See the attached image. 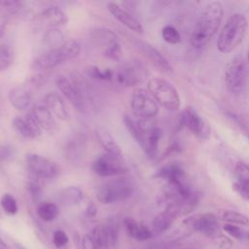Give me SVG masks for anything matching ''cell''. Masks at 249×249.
<instances>
[{
	"label": "cell",
	"instance_id": "1",
	"mask_svg": "<svg viewBox=\"0 0 249 249\" xmlns=\"http://www.w3.org/2000/svg\"><path fill=\"white\" fill-rule=\"evenodd\" d=\"M223 16L224 8L221 2L212 1L205 6L191 35V44L194 48L200 49L213 38L220 26Z\"/></svg>",
	"mask_w": 249,
	"mask_h": 249
},
{
	"label": "cell",
	"instance_id": "2",
	"mask_svg": "<svg viewBox=\"0 0 249 249\" xmlns=\"http://www.w3.org/2000/svg\"><path fill=\"white\" fill-rule=\"evenodd\" d=\"M247 19L244 15L235 13L224 24L217 41V49L222 53L235 50L243 41L247 31Z\"/></svg>",
	"mask_w": 249,
	"mask_h": 249
},
{
	"label": "cell",
	"instance_id": "3",
	"mask_svg": "<svg viewBox=\"0 0 249 249\" xmlns=\"http://www.w3.org/2000/svg\"><path fill=\"white\" fill-rule=\"evenodd\" d=\"M80 52L81 45L77 40H67L58 48L50 49L46 53L38 55L33 60L31 67L37 71L50 70L64 61L77 57Z\"/></svg>",
	"mask_w": 249,
	"mask_h": 249
},
{
	"label": "cell",
	"instance_id": "4",
	"mask_svg": "<svg viewBox=\"0 0 249 249\" xmlns=\"http://www.w3.org/2000/svg\"><path fill=\"white\" fill-rule=\"evenodd\" d=\"M134 183L130 178L121 177L103 182L95 187V196L102 204L124 201L131 196Z\"/></svg>",
	"mask_w": 249,
	"mask_h": 249
},
{
	"label": "cell",
	"instance_id": "5",
	"mask_svg": "<svg viewBox=\"0 0 249 249\" xmlns=\"http://www.w3.org/2000/svg\"><path fill=\"white\" fill-rule=\"evenodd\" d=\"M147 90L163 108L175 111L180 107L178 91L168 81L161 78H151L147 83Z\"/></svg>",
	"mask_w": 249,
	"mask_h": 249
},
{
	"label": "cell",
	"instance_id": "6",
	"mask_svg": "<svg viewBox=\"0 0 249 249\" xmlns=\"http://www.w3.org/2000/svg\"><path fill=\"white\" fill-rule=\"evenodd\" d=\"M130 107L135 117L139 119H152L159 113V104L144 89H135L131 95Z\"/></svg>",
	"mask_w": 249,
	"mask_h": 249
},
{
	"label": "cell",
	"instance_id": "7",
	"mask_svg": "<svg viewBox=\"0 0 249 249\" xmlns=\"http://www.w3.org/2000/svg\"><path fill=\"white\" fill-rule=\"evenodd\" d=\"M247 65L242 57H235L225 72V85L232 94L240 93L247 80Z\"/></svg>",
	"mask_w": 249,
	"mask_h": 249
},
{
	"label": "cell",
	"instance_id": "8",
	"mask_svg": "<svg viewBox=\"0 0 249 249\" xmlns=\"http://www.w3.org/2000/svg\"><path fill=\"white\" fill-rule=\"evenodd\" d=\"M25 163L32 176L40 179H53L59 172V168L54 161L35 153L25 155Z\"/></svg>",
	"mask_w": 249,
	"mask_h": 249
},
{
	"label": "cell",
	"instance_id": "9",
	"mask_svg": "<svg viewBox=\"0 0 249 249\" xmlns=\"http://www.w3.org/2000/svg\"><path fill=\"white\" fill-rule=\"evenodd\" d=\"M93 172L102 177H111L124 173L127 170L122 157H115L107 153L98 156L92 162Z\"/></svg>",
	"mask_w": 249,
	"mask_h": 249
},
{
	"label": "cell",
	"instance_id": "10",
	"mask_svg": "<svg viewBox=\"0 0 249 249\" xmlns=\"http://www.w3.org/2000/svg\"><path fill=\"white\" fill-rule=\"evenodd\" d=\"M146 77L145 67L137 60L126 61L117 72V80L126 87H134L141 84Z\"/></svg>",
	"mask_w": 249,
	"mask_h": 249
},
{
	"label": "cell",
	"instance_id": "11",
	"mask_svg": "<svg viewBox=\"0 0 249 249\" xmlns=\"http://www.w3.org/2000/svg\"><path fill=\"white\" fill-rule=\"evenodd\" d=\"M180 214H183L182 205L179 202L171 201L162 212H160L154 218L152 222V228L154 232L160 234L168 230L172 225L173 221Z\"/></svg>",
	"mask_w": 249,
	"mask_h": 249
},
{
	"label": "cell",
	"instance_id": "12",
	"mask_svg": "<svg viewBox=\"0 0 249 249\" xmlns=\"http://www.w3.org/2000/svg\"><path fill=\"white\" fill-rule=\"evenodd\" d=\"M193 230L199 231L207 236H214L219 230V222L213 213L199 214L185 221Z\"/></svg>",
	"mask_w": 249,
	"mask_h": 249
},
{
	"label": "cell",
	"instance_id": "13",
	"mask_svg": "<svg viewBox=\"0 0 249 249\" xmlns=\"http://www.w3.org/2000/svg\"><path fill=\"white\" fill-rule=\"evenodd\" d=\"M182 124L195 135L206 138L209 133L207 124L193 107H186L182 113Z\"/></svg>",
	"mask_w": 249,
	"mask_h": 249
},
{
	"label": "cell",
	"instance_id": "14",
	"mask_svg": "<svg viewBox=\"0 0 249 249\" xmlns=\"http://www.w3.org/2000/svg\"><path fill=\"white\" fill-rule=\"evenodd\" d=\"M90 236L98 249H108L116 244L118 230L112 225H97L92 229Z\"/></svg>",
	"mask_w": 249,
	"mask_h": 249
},
{
	"label": "cell",
	"instance_id": "15",
	"mask_svg": "<svg viewBox=\"0 0 249 249\" xmlns=\"http://www.w3.org/2000/svg\"><path fill=\"white\" fill-rule=\"evenodd\" d=\"M137 47L159 70L166 74L172 73V67L169 64L168 60L152 45L143 41H138Z\"/></svg>",
	"mask_w": 249,
	"mask_h": 249
},
{
	"label": "cell",
	"instance_id": "16",
	"mask_svg": "<svg viewBox=\"0 0 249 249\" xmlns=\"http://www.w3.org/2000/svg\"><path fill=\"white\" fill-rule=\"evenodd\" d=\"M56 86L60 92L70 101V103L78 109L83 107V96L76 85L66 76L60 75L56 79Z\"/></svg>",
	"mask_w": 249,
	"mask_h": 249
},
{
	"label": "cell",
	"instance_id": "17",
	"mask_svg": "<svg viewBox=\"0 0 249 249\" xmlns=\"http://www.w3.org/2000/svg\"><path fill=\"white\" fill-rule=\"evenodd\" d=\"M107 9L110 12V14L123 25L137 33H143V27L141 23L132 15H130L128 12L121 8L118 4L109 2L107 4Z\"/></svg>",
	"mask_w": 249,
	"mask_h": 249
},
{
	"label": "cell",
	"instance_id": "18",
	"mask_svg": "<svg viewBox=\"0 0 249 249\" xmlns=\"http://www.w3.org/2000/svg\"><path fill=\"white\" fill-rule=\"evenodd\" d=\"M8 99L15 109L23 111L30 107L33 95L29 88L24 86H17L10 89L8 93Z\"/></svg>",
	"mask_w": 249,
	"mask_h": 249
},
{
	"label": "cell",
	"instance_id": "19",
	"mask_svg": "<svg viewBox=\"0 0 249 249\" xmlns=\"http://www.w3.org/2000/svg\"><path fill=\"white\" fill-rule=\"evenodd\" d=\"M44 101H45V106L58 120H60V121L69 120L70 114L67 109V106H66L63 98L57 92H55V91L48 92L44 98Z\"/></svg>",
	"mask_w": 249,
	"mask_h": 249
},
{
	"label": "cell",
	"instance_id": "20",
	"mask_svg": "<svg viewBox=\"0 0 249 249\" xmlns=\"http://www.w3.org/2000/svg\"><path fill=\"white\" fill-rule=\"evenodd\" d=\"M37 121L40 127L47 132H53L57 128L56 122L52 112L43 104H36L30 112Z\"/></svg>",
	"mask_w": 249,
	"mask_h": 249
},
{
	"label": "cell",
	"instance_id": "21",
	"mask_svg": "<svg viewBox=\"0 0 249 249\" xmlns=\"http://www.w3.org/2000/svg\"><path fill=\"white\" fill-rule=\"evenodd\" d=\"M234 189L244 198L249 200V166L243 162L238 161L234 166Z\"/></svg>",
	"mask_w": 249,
	"mask_h": 249
},
{
	"label": "cell",
	"instance_id": "22",
	"mask_svg": "<svg viewBox=\"0 0 249 249\" xmlns=\"http://www.w3.org/2000/svg\"><path fill=\"white\" fill-rule=\"evenodd\" d=\"M95 135L97 141L105 150V152L109 155L115 157H122V151L120 146L118 145L117 141L115 140L114 136L111 132L104 126H98L95 128Z\"/></svg>",
	"mask_w": 249,
	"mask_h": 249
},
{
	"label": "cell",
	"instance_id": "23",
	"mask_svg": "<svg viewBox=\"0 0 249 249\" xmlns=\"http://www.w3.org/2000/svg\"><path fill=\"white\" fill-rule=\"evenodd\" d=\"M124 225L127 234L135 240L144 241L152 237V231L145 224L139 223L130 217L124 219Z\"/></svg>",
	"mask_w": 249,
	"mask_h": 249
},
{
	"label": "cell",
	"instance_id": "24",
	"mask_svg": "<svg viewBox=\"0 0 249 249\" xmlns=\"http://www.w3.org/2000/svg\"><path fill=\"white\" fill-rule=\"evenodd\" d=\"M42 21L53 28L67 23L68 18L65 13L56 6H51L41 13Z\"/></svg>",
	"mask_w": 249,
	"mask_h": 249
},
{
	"label": "cell",
	"instance_id": "25",
	"mask_svg": "<svg viewBox=\"0 0 249 249\" xmlns=\"http://www.w3.org/2000/svg\"><path fill=\"white\" fill-rule=\"evenodd\" d=\"M161 134V129L157 125L147 133L143 134V143L141 147L149 158H154L156 156Z\"/></svg>",
	"mask_w": 249,
	"mask_h": 249
},
{
	"label": "cell",
	"instance_id": "26",
	"mask_svg": "<svg viewBox=\"0 0 249 249\" xmlns=\"http://www.w3.org/2000/svg\"><path fill=\"white\" fill-rule=\"evenodd\" d=\"M92 38L99 47L103 48V51L112 44L119 42L116 33L111 29L104 27L94 29L92 31Z\"/></svg>",
	"mask_w": 249,
	"mask_h": 249
},
{
	"label": "cell",
	"instance_id": "27",
	"mask_svg": "<svg viewBox=\"0 0 249 249\" xmlns=\"http://www.w3.org/2000/svg\"><path fill=\"white\" fill-rule=\"evenodd\" d=\"M59 213V209L55 203L42 202L37 207V214L45 222L53 221Z\"/></svg>",
	"mask_w": 249,
	"mask_h": 249
},
{
	"label": "cell",
	"instance_id": "28",
	"mask_svg": "<svg viewBox=\"0 0 249 249\" xmlns=\"http://www.w3.org/2000/svg\"><path fill=\"white\" fill-rule=\"evenodd\" d=\"M60 196H61L62 201L64 203L70 204V205L78 204L84 198L83 192L78 187H74V186H70V187L62 190Z\"/></svg>",
	"mask_w": 249,
	"mask_h": 249
},
{
	"label": "cell",
	"instance_id": "29",
	"mask_svg": "<svg viewBox=\"0 0 249 249\" xmlns=\"http://www.w3.org/2000/svg\"><path fill=\"white\" fill-rule=\"evenodd\" d=\"M12 126L14 127V129L20 134L22 137L27 138V139H34L36 138L35 135L33 134L25 117H21V116H16L13 120H12Z\"/></svg>",
	"mask_w": 249,
	"mask_h": 249
},
{
	"label": "cell",
	"instance_id": "30",
	"mask_svg": "<svg viewBox=\"0 0 249 249\" xmlns=\"http://www.w3.org/2000/svg\"><path fill=\"white\" fill-rule=\"evenodd\" d=\"M220 217L229 222V224H238V225H248L249 218L246 217L244 214L234 211V210H222L220 213Z\"/></svg>",
	"mask_w": 249,
	"mask_h": 249
},
{
	"label": "cell",
	"instance_id": "31",
	"mask_svg": "<svg viewBox=\"0 0 249 249\" xmlns=\"http://www.w3.org/2000/svg\"><path fill=\"white\" fill-rule=\"evenodd\" d=\"M123 121L127 131L134 138V140L141 146L143 143V134L137 125V122L134 119H132L129 115H126V114L124 116Z\"/></svg>",
	"mask_w": 249,
	"mask_h": 249
},
{
	"label": "cell",
	"instance_id": "32",
	"mask_svg": "<svg viewBox=\"0 0 249 249\" xmlns=\"http://www.w3.org/2000/svg\"><path fill=\"white\" fill-rule=\"evenodd\" d=\"M45 43L52 49L58 48L63 42V34L59 29L51 28L45 35Z\"/></svg>",
	"mask_w": 249,
	"mask_h": 249
},
{
	"label": "cell",
	"instance_id": "33",
	"mask_svg": "<svg viewBox=\"0 0 249 249\" xmlns=\"http://www.w3.org/2000/svg\"><path fill=\"white\" fill-rule=\"evenodd\" d=\"M88 73L90 77L100 81H112L114 72L110 68H100L98 66H89Z\"/></svg>",
	"mask_w": 249,
	"mask_h": 249
},
{
	"label": "cell",
	"instance_id": "34",
	"mask_svg": "<svg viewBox=\"0 0 249 249\" xmlns=\"http://www.w3.org/2000/svg\"><path fill=\"white\" fill-rule=\"evenodd\" d=\"M14 59V53L10 46L0 45V72L5 71L10 67Z\"/></svg>",
	"mask_w": 249,
	"mask_h": 249
},
{
	"label": "cell",
	"instance_id": "35",
	"mask_svg": "<svg viewBox=\"0 0 249 249\" xmlns=\"http://www.w3.org/2000/svg\"><path fill=\"white\" fill-rule=\"evenodd\" d=\"M0 204L3 210L9 215H15L18 212V203L16 198L10 194H4L1 197Z\"/></svg>",
	"mask_w": 249,
	"mask_h": 249
},
{
	"label": "cell",
	"instance_id": "36",
	"mask_svg": "<svg viewBox=\"0 0 249 249\" xmlns=\"http://www.w3.org/2000/svg\"><path fill=\"white\" fill-rule=\"evenodd\" d=\"M161 36L163 40L169 44H178L181 41L178 30L172 25H165L161 29Z\"/></svg>",
	"mask_w": 249,
	"mask_h": 249
},
{
	"label": "cell",
	"instance_id": "37",
	"mask_svg": "<svg viewBox=\"0 0 249 249\" xmlns=\"http://www.w3.org/2000/svg\"><path fill=\"white\" fill-rule=\"evenodd\" d=\"M35 177V176H34ZM37 177H35V180L34 179H31L28 181L27 183V186H26V190L30 196V197L36 201L38 200L41 196H42V188H41V185L39 184V181L36 179Z\"/></svg>",
	"mask_w": 249,
	"mask_h": 249
},
{
	"label": "cell",
	"instance_id": "38",
	"mask_svg": "<svg viewBox=\"0 0 249 249\" xmlns=\"http://www.w3.org/2000/svg\"><path fill=\"white\" fill-rule=\"evenodd\" d=\"M104 55L110 59L113 60H119L122 57L123 52L121 49V46L119 44V42L112 44L111 46H109L108 48H106L104 51Z\"/></svg>",
	"mask_w": 249,
	"mask_h": 249
},
{
	"label": "cell",
	"instance_id": "39",
	"mask_svg": "<svg viewBox=\"0 0 249 249\" xmlns=\"http://www.w3.org/2000/svg\"><path fill=\"white\" fill-rule=\"evenodd\" d=\"M223 229L231 236H232L236 239H243L244 237H246V232L244 231H242L239 227H237L233 224H226L223 227Z\"/></svg>",
	"mask_w": 249,
	"mask_h": 249
},
{
	"label": "cell",
	"instance_id": "40",
	"mask_svg": "<svg viewBox=\"0 0 249 249\" xmlns=\"http://www.w3.org/2000/svg\"><path fill=\"white\" fill-rule=\"evenodd\" d=\"M68 235L66 232L62 230H56L53 231V243L54 244L55 247L60 248L65 246L68 243Z\"/></svg>",
	"mask_w": 249,
	"mask_h": 249
},
{
	"label": "cell",
	"instance_id": "41",
	"mask_svg": "<svg viewBox=\"0 0 249 249\" xmlns=\"http://www.w3.org/2000/svg\"><path fill=\"white\" fill-rule=\"evenodd\" d=\"M24 117H25V119H26V121H27V123H28V124H29V126H30V128H31V130L33 132V134L35 135V137L40 136L41 133H42V128L38 124V123L35 120V118L33 117V115L31 113H28Z\"/></svg>",
	"mask_w": 249,
	"mask_h": 249
},
{
	"label": "cell",
	"instance_id": "42",
	"mask_svg": "<svg viewBox=\"0 0 249 249\" xmlns=\"http://www.w3.org/2000/svg\"><path fill=\"white\" fill-rule=\"evenodd\" d=\"M81 246H82V249H98L93 239L91 238L90 234H85L83 236L81 241Z\"/></svg>",
	"mask_w": 249,
	"mask_h": 249
},
{
	"label": "cell",
	"instance_id": "43",
	"mask_svg": "<svg viewBox=\"0 0 249 249\" xmlns=\"http://www.w3.org/2000/svg\"><path fill=\"white\" fill-rule=\"evenodd\" d=\"M86 214H87V216L91 217V218L96 216V214H97V207H96V205H95L94 202L90 201V202L87 205Z\"/></svg>",
	"mask_w": 249,
	"mask_h": 249
},
{
	"label": "cell",
	"instance_id": "44",
	"mask_svg": "<svg viewBox=\"0 0 249 249\" xmlns=\"http://www.w3.org/2000/svg\"><path fill=\"white\" fill-rule=\"evenodd\" d=\"M0 249H9L8 245L3 241V239L0 237Z\"/></svg>",
	"mask_w": 249,
	"mask_h": 249
},
{
	"label": "cell",
	"instance_id": "45",
	"mask_svg": "<svg viewBox=\"0 0 249 249\" xmlns=\"http://www.w3.org/2000/svg\"><path fill=\"white\" fill-rule=\"evenodd\" d=\"M15 247H16V249H26L25 247H23L21 244H19V243H16L15 244Z\"/></svg>",
	"mask_w": 249,
	"mask_h": 249
},
{
	"label": "cell",
	"instance_id": "46",
	"mask_svg": "<svg viewBox=\"0 0 249 249\" xmlns=\"http://www.w3.org/2000/svg\"><path fill=\"white\" fill-rule=\"evenodd\" d=\"M247 62L249 64V48H248V51H247Z\"/></svg>",
	"mask_w": 249,
	"mask_h": 249
},
{
	"label": "cell",
	"instance_id": "47",
	"mask_svg": "<svg viewBox=\"0 0 249 249\" xmlns=\"http://www.w3.org/2000/svg\"><path fill=\"white\" fill-rule=\"evenodd\" d=\"M246 237L249 239V231H247V232H246Z\"/></svg>",
	"mask_w": 249,
	"mask_h": 249
},
{
	"label": "cell",
	"instance_id": "48",
	"mask_svg": "<svg viewBox=\"0 0 249 249\" xmlns=\"http://www.w3.org/2000/svg\"><path fill=\"white\" fill-rule=\"evenodd\" d=\"M183 249H191V248H183Z\"/></svg>",
	"mask_w": 249,
	"mask_h": 249
},
{
	"label": "cell",
	"instance_id": "49",
	"mask_svg": "<svg viewBox=\"0 0 249 249\" xmlns=\"http://www.w3.org/2000/svg\"><path fill=\"white\" fill-rule=\"evenodd\" d=\"M248 137H249V132H248Z\"/></svg>",
	"mask_w": 249,
	"mask_h": 249
},
{
	"label": "cell",
	"instance_id": "50",
	"mask_svg": "<svg viewBox=\"0 0 249 249\" xmlns=\"http://www.w3.org/2000/svg\"><path fill=\"white\" fill-rule=\"evenodd\" d=\"M0 32H1V30H0Z\"/></svg>",
	"mask_w": 249,
	"mask_h": 249
}]
</instances>
